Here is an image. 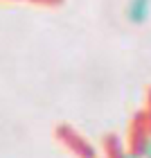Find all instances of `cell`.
Listing matches in <instances>:
<instances>
[{
    "label": "cell",
    "mask_w": 151,
    "mask_h": 158,
    "mask_svg": "<svg viewBox=\"0 0 151 158\" xmlns=\"http://www.w3.org/2000/svg\"><path fill=\"white\" fill-rule=\"evenodd\" d=\"M151 14V0H129L126 2V20L131 25H145Z\"/></svg>",
    "instance_id": "6da1fadb"
},
{
    "label": "cell",
    "mask_w": 151,
    "mask_h": 158,
    "mask_svg": "<svg viewBox=\"0 0 151 158\" xmlns=\"http://www.w3.org/2000/svg\"><path fill=\"white\" fill-rule=\"evenodd\" d=\"M142 158H151V135H147L145 142H142V147H140V152H138Z\"/></svg>",
    "instance_id": "7a4b0ae2"
},
{
    "label": "cell",
    "mask_w": 151,
    "mask_h": 158,
    "mask_svg": "<svg viewBox=\"0 0 151 158\" xmlns=\"http://www.w3.org/2000/svg\"><path fill=\"white\" fill-rule=\"evenodd\" d=\"M117 158H142V156L135 154V152H120L117 149Z\"/></svg>",
    "instance_id": "3957f363"
}]
</instances>
